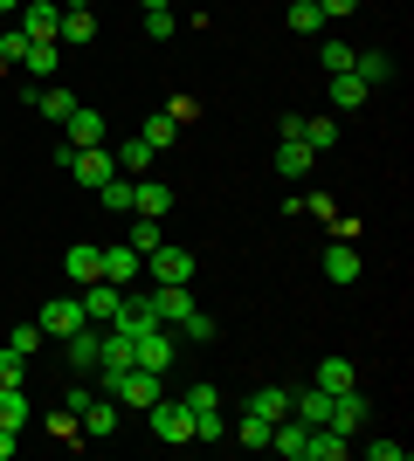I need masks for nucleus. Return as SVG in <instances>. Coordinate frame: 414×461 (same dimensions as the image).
<instances>
[{
	"mask_svg": "<svg viewBox=\"0 0 414 461\" xmlns=\"http://www.w3.org/2000/svg\"><path fill=\"white\" fill-rule=\"evenodd\" d=\"M132 358H138L145 372H159V379H166V372H173V324H152L145 338H132Z\"/></svg>",
	"mask_w": 414,
	"mask_h": 461,
	"instance_id": "obj_2",
	"label": "nucleus"
},
{
	"mask_svg": "<svg viewBox=\"0 0 414 461\" xmlns=\"http://www.w3.org/2000/svg\"><path fill=\"white\" fill-rule=\"evenodd\" d=\"M325 28V7L317 0H290V35H317Z\"/></svg>",
	"mask_w": 414,
	"mask_h": 461,
	"instance_id": "obj_33",
	"label": "nucleus"
},
{
	"mask_svg": "<svg viewBox=\"0 0 414 461\" xmlns=\"http://www.w3.org/2000/svg\"><path fill=\"white\" fill-rule=\"evenodd\" d=\"M179 400L194 406V413H207V406H221V385H187V393H179Z\"/></svg>",
	"mask_w": 414,
	"mask_h": 461,
	"instance_id": "obj_41",
	"label": "nucleus"
},
{
	"mask_svg": "<svg viewBox=\"0 0 414 461\" xmlns=\"http://www.w3.org/2000/svg\"><path fill=\"white\" fill-rule=\"evenodd\" d=\"M138 7H145V14H152V7H173V0H138Z\"/></svg>",
	"mask_w": 414,
	"mask_h": 461,
	"instance_id": "obj_48",
	"label": "nucleus"
},
{
	"mask_svg": "<svg viewBox=\"0 0 414 461\" xmlns=\"http://www.w3.org/2000/svg\"><path fill=\"white\" fill-rule=\"evenodd\" d=\"M138 276H145V255H138L132 241H118V249H104V283H118V289H132Z\"/></svg>",
	"mask_w": 414,
	"mask_h": 461,
	"instance_id": "obj_9",
	"label": "nucleus"
},
{
	"mask_svg": "<svg viewBox=\"0 0 414 461\" xmlns=\"http://www.w3.org/2000/svg\"><path fill=\"white\" fill-rule=\"evenodd\" d=\"M90 400H97V385H90V379H69V385H62V406H69V413H83Z\"/></svg>",
	"mask_w": 414,
	"mask_h": 461,
	"instance_id": "obj_38",
	"label": "nucleus"
},
{
	"mask_svg": "<svg viewBox=\"0 0 414 461\" xmlns=\"http://www.w3.org/2000/svg\"><path fill=\"white\" fill-rule=\"evenodd\" d=\"M0 427H28V393H21V385H0Z\"/></svg>",
	"mask_w": 414,
	"mask_h": 461,
	"instance_id": "obj_29",
	"label": "nucleus"
},
{
	"mask_svg": "<svg viewBox=\"0 0 414 461\" xmlns=\"http://www.w3.org/2000/svg\"><path fill=\"white\" fill-rule=\"evenodd\" d=\"M325 276H332V283H359V255H353V241H332V249H325Z\"/></svg>",
	"mask_w": 414,
	"mask_h": 461,
	"instance_id": "obj_23",
	"label": "nucleus"
},
{
	"mask_svg": "<svg viewBox=\"0 0 414 461\" xmlns=\"http://www.w3.org/2000/svg\"><path fill=\"white\" fill-rule=\"evenodd\" d=\"M62 269H69V283H77V289H83V283H97V276H104V249H90V241H77Z\"/></svg>",
	"mask_w": 414,
	"mask_h": 461,
	"instance_id": "obj_18",
	"label": "nucleus"
},
{
	"mask_svg": "<svg viewBox=\"0 0 414 461\" xmlns=\"http://www.w3.org/2000/svg\"><path fill=\"white\" fill-rule=\"evenodd\" d=\"M49 427H56V434H62V441H69V447H77V434H83V420H77V413H69V406H56V413H49Z\"/></svg>",
	"mask_w": 414,
	"mask_h": 461,
	"instance_id": "obj_42",
	"label": "nucleus"
},
{
	"mask_svg": "<svg viewBox=\"0 0 414 461\" xmlns=\"http://www.w3.org/2000/svg\"><path fill=\"white\" fill-rule=\"evenodd\" d=\"M132 200H138V179H132V173H111V179L97 186V207H104V213H132Z\"/></svg>",
	"mask_w": 414,
	"mask_h": 461,
	"instance_id": "obj_16",
	"label": "nucleus"
},
{
	"mask_svg": "<svg viewBox=\"0 0 414 461\" xmlns=\"http://www.w3.org/2000/svg\"><path fill=\"white\" fill-rule=\"evenodd\" d=\"M41 117H56V124H69V111H77V96L69 90H41V104H35Z\"/></svg>",
	"mask_w": 414,
	"mask_h": 461,
	"instance_id": "obj_36",
	"label": "nucleus"
},
{
	"mask_svg": "<svg viewBox=\"0 0 414 461\" xmlns=\"http://www.w3.org/2000/svg\"><path fill=\"white\" fill-rule=\"evenodd\" d=\"M366 455H373V461H408V447H400V441H373Z\"/></svg>",
	"mask_w": 414,
	"mask_h": 461,
	"instance_id": "obj_45",
	"label": "nucleus"
},
{
	"mask_svg": "<svg viewBox=\"0 0 414 461\" xmlns=\"http://www.w3.org/2000/svg\"><path fill=\"white\" fill-rule=\"evenodd\" d=\"M35 324H41V338H77L90 317H83V296H56V303H41Z\"/></svg>",
	"mask_w": 414,
	"mask_h": 461,
	"instance_id": "obj_3",
	"label": "nucleus"
},
{
	"mask_svg": "<svg viewBox=\"0 0 414 461\" xmlns=\"http://www.w3.org/2000/svg\"><path fill=\"white\" fill-rule=\"evenodd\" d=\"M317 7H325V14H338V21H345V14H353V7H359V0H317Z\"/></svg>",
	"mask_w": 414,
	"mask_h": 461,
	"instance_id": "obj_46",
	"label": "nucleus"
},
{
	"mask_svg": "<svg viewBox=\"0 0 414 461\" xmlns=\"http://www.w3.org/2000/svg\"><path fill=\"white\" fill-rule=\"evenodd\" d=\"M325 427H338V434H359V427H366V393H359V385L332 393V413H325Z\"/></svg>",
	"mask_w": 414,
	"mask_h": 461,
	"instance_id": "obj_8",
	"label": "nucleus"
},
{
	"mask_svg": "<svg viewBox=\"0 0 414 461\" xmlns=\"http://www.w3.org/2000/svg\"><path fill=\"white\" fill-rule=\"evenodd\" d=\"M21 372H28V358L7 345V351H0V385H21Z\"/></svg>",
	"mask_w": 414,
	"mask_h": 461,
	"instance_id": "obj_43",
	"label": "nucleus"
},
{
	"mask_svg": "<svg viewBox=\"0 0 414 461\" xmlns=\"http://www.w3.org/2000/svg\"><path fill=\"white\" fill-rule=\"evenodd\" d=\"M14 455V427H0V461Z\"/></svg>",
	"mask_w": 414,
	"mask_h": 461,
	"instance_id": "obj_47",
	"label": "nucleus"
},
{
	"mask_svg": "<svg viewBox=\"0 0 414 461\" xmlns=\"http://www.w3.org/2000/svg\"><path fill=\"white\" fill-rule=\"evenodd\" d=\"M56 41H62V49H90V41H97V14H90V7H62Z\"/></svg>",
	"mask_w": 414,
	"mask_h": 461,
	"instance_id": "obj_11",
	"label": "nucleus"
},
{
	"mask_svg": "<svg viewBox=\"0 0 414 461\" xmlns=\"http://www.w3.org/2000/svg\"><path fill=\"white\" fill-rule=\"evenodd\" d=\"M138 138H145V145H152V152H166V145H173V138H179V117H173V111H159V117H145V131H138Z\"/></svg>",
	"mask_w": 414,
	"mask_h": 461,
	"instance_id": "obj_30",
	"label": "nucleus"
},
{
	"mask_svg": "<svg viewBox=\"0 0 414 461\" xmlns=\"http://www.w3.org/2000/svg\"><path fill=\"white\" fill-rule=\"evenodd\" d=\"M28 49H35V41L21 35V28H7V35H0V77H14L21 62H28Z\"/></svg>",
	"mask_w": 414,
	"mask_h": 461,
	"instance_id": "obj_28",
	"label": "nucleus"
},
{
	"mask_svg": "<svg viewBox=\"0 0 414 461\" xmlns=\"http://www.w3.org/2000/svg\"><path fill=\"white\" fill-rule=\"evenodd\" d=\"M132 213H145V221H166V213H173V186H166V179H138Z\"/></svg>",
	"mask_w": 414,
	"mask_h": 461,
	"instance_id": "obj_14",
	"label": "nucleus"
},
{
	"mask_svg": "<svg viewBox=\"0 0 414 461\" xmlns=\"http://www.w3.org/2000/svg\"><path fill=\"white\" fill-rule=\"evenodd\" d=\"M317 62L338 77V69H353V49H345V41H325V49H317Z\"/></svg>",
	"mask_w": 414,
	"mask_h": 461,
	"instance_id": "obj_40",
	"label": "nucleus"
},
{
	"mask_svg": "<svg viewBox=\"0 0 414 461\" xmlns=\"http://www.w3.org/2000/svg\"><path fill=\"white\" fill-rule=\"evenodd\" d=\"M124 366H138V358H132V338H124V330H104V358H97V372H124Z\"/></svg>",
	"mask_w": 414,
	"mask_h": 461,
	"instance_id": "obj_26",
	"label": "nucleus"
},
{
	"mask_svg": "<svg viewBox=\"0 0 414 461\" xmlns=\"http://www.w3.org/2000/svg\"><path fill=\"white\" fill-rule=\"evenodd\" d=\"M297 138H304V145L325 158V152L338 145V117H304V124H297Z\"/></svg>",
	"mask_w": 414,
	"mask_h": 461,
	"instance_id": "obj_22",
	"label": "nucleus"
},
{
	"mask_svg": "<svg viewBox=\"0 0 414 461\" xmlns=\"http://www.w3.org/2000/svg\"><path fill=\"white\" fill-rule=\"evenodd\" d=\"M97 358H104V330L83 324L77 338H62V366L77 372V379H90V372H97Z\"/></svg>",
	"mask_w": 414,
	"mask_h": 461,
	"instance_id": "obj_5",
	"label": "nucleus"
},
{
	"mask_svg": "<svg viewBox=\"0 0 414 461\" xmlns=\"http://www.w3.org/2000/svg\"><path fill=\"white\" fill-rule=\"evenodd\" d=\"M194 441H228V420H221V406L194 413Z\"/></svg>",
	"mask_w": 414,
	"mask_h": 461,
	"instance_id": "obj_37",
	"label": "nucleus"
},
{
	"mask_svg": "<svg viewBox=\"0 0 414 461\" xmlns=\"http://www.w3.org/2000/svg\"><path fill=\"white\" fill-rule=\"evenodd\" d=\"M83 145H104V117L97 111H69V152H83Z\"/></svg>",
	"mask_w": 414,
	"mask_h": 461,
	"instance_id": "obj_21",
	"label": "nucleus"
},
{
	"mask_svg": "<svg viewBox=\"0 0 414 461\" xmlns=\"http://www.w3.org/2000/svg\"><path fill=\"white\" fill-rule=\"evenodd\" d=\"M0 14H21V0H0Z\"/></svg>",
	"mask_w": 414,
	"mask_h": 461,
	"instance_id": "obj_49",
	"label": "nucleus"
},
{
	"mask_svg": "<svg viewBox=\"0 0 414 461\" xmlns=\"http://www.w3.org/2000/svg\"><path fill=\"white\" fill-rule=\"evenodd\" d=\"M270 447H276V455H290V461H304V447H311V427L297 420V413H283V420L270 427Z\"/></svg>",
	"mask_w": 414,
	"mask_h": 461,
	"instance_id": "obj_12",
	"label": "nucleus"
},
{
	"mask_svg": "<svg viewBox=\"0 0 414 461\" xmlns=\"http://www.w3.org/2000/svg\"><path fill=\"white\" fill-rule=\"evenodd\" d=\"M311 166H317V152L304 145V138H276V173L283 179H304Z\"/></svg>",
	"mask_w": 414,
	"mask_h": 461,
	"instance_id": "obj_13",
	"label": "nucleus"
},
{
	"mask_svg": "<svg viewBox=\"0 0 414 461\" xmlns=\"http://www.w3.org/2000/svg\"><path fill=\"white\" fill-rule=\"evenodd\" d=\"M173 28H179L173 7H152V14H145V35H152V41H173Z\"/></svg>",
	"mask_w": 414,
	"mask_h": 461,
	"instance_id": "obj_39",
	"label": "nucleus"
},
{
	"mask_svg": "<svg viewBox=\"0 0 414 461\" xmlns=\"http://www.w3.org/2000/svg\"><path fill=\"white\" fill-rule=\"evenodd\" d=\"M145 420H152L159 441H173V447L194 441V406H187V400H166V393H159V400L145 406Z\"/></svg>",
	"mask_w": 414,
	"mask_h": 461,
	"instance_id": "obj_1",
	"label": "nucleus"
},
{
	"mask_svg": "<svg viewBox=\"0 0 414 461\" xmlns=\"http://www.w3.org/2000/svg\"><path fill=\"white\" fill-rule=\"evenodd\" d=\"M366 96H373V90H366V83H359L353 69H338V77H332V111H359Z\"/></svg>",
	"mask_w": 414,
	"mask_h": 461,
	"instance_id": "obj_24",
	"label": "nucleus"
},
{
	"mask_svg": "<svg viewBox=\"0 0 414 461\" xmlns=\"http://www.w3.org/2000/svg\"><path fill=\"white\" fill-rule=\"evenodd\" d=\"M111 173H118V158H111V145H83V152L69 158V179H77V186H90V193H97V186H104Z\"/></svg>",
	"mask_w": 414,
	"mask_h": 461,
	"instance_id": "obj_6",
	"label": "nucleus"
},
{
	"mask_svg": "<svg viewBox=\"0 0 414 461\" xmlns=\"http://www.w3.org/2000/svg\"><path fill=\"white\" fill-rule=\"evenodd\" d=\"M118 413H124V406H118V400H104V393H97V400L83 406L77 420H83V434H97V441H104V434H118Z\"/></svg>",
	"mask_w": 414,
	"mask_h": 461,
	"instance_id": "obj_17",
	"label": "nucleus"
},
{
	"mask_svg": "<svg viewBox=\"0 0 414 461\" xmlns=\"http://www.w3.org/2000/svg\"><path fill=\"white\" fill-rule=\"evenodd\" d=\"M118 303H124V289L118 283H83V317H90V324H111V317H118Z\"/></svg>",
	"mask_w": 414,
	"mask_h": 461,
	"instance_id": "obj_10",
	"label": "nucleus"
},
{
	"mask_svg": "<svg viewBox=\"0 0 414 461\" xmlns=\"http://www.w3.org/2000/svg\"><path fill=\"white\" fill-rule=\"evenodd\" d=\"M35 345H41V324H14V351H21V358H28Z\"/></svg>",
	"mask_w": 414,
	"mask_h": 461,
	"instance_id": "obj_44",
	"label": "nucleus"
},
{
	"mask_svg": "<svg viewBox=\"0 0 414 461\" xmlns=\"http://www.w3.org/2000/svg\"><path fill=\"white\" fill-rule=\"evenodd\" d=\"M353 77L366 83V90H380V83L394 77V56H387V49H353Z\"/></svg>",
	"mask_w": 414,
	"mask_h": 461,
	"instance_id": "obj_15",
	"label": "nucleus"
},
{
	"mask_svg": "<svg viewBox=\"0 0 414 461\" xmlns=\"http://www.w3.org/2000/svg\"><path fill=\"white\" fill-rule=\"evenodd\" d=\"M235 447H270V420H262V413H242L235 420Z\"/></svg>",
	"mask_w": 414,
	"mask_h": 461,
	"instance_id": "obj_34",
	"label": "nucleus"
},
{
	"mask_svg": "<svg viewBox=\"0 0 414 461\" xmlns=\"http://www.w3.org/2000/svg\"><path fill=\"white\" fill-rule=\"evenodd\" d=\"M345 447H353V434H338V427H311L304 461H345Z\"/></svg>",
	"mask_w": 414,
	"mask_h": 461,
	"instance_id": "obj_19",
	"label": "nucleus"
},
{
	"mask_svg": "<svg viewBox=\"0 0 414 461\" xmlns=\"http://www.w3.org/2000/svg\"><path fill=\"white\" fill-rule=\"evenodd\" d=\"M124 241H132L138 255H152L159 241H166V228H159V221H145V213H132V228H124Z\"/></svg>",
	"mask_w": 414,
	"mask_h": 461,
	"instance_id": "obj_32",
	"label": "nucleus"
},
{
	"mask_svg": "<svg viewBox=\"0 0 414 461\" xmlns=\"http://www.w3.org/2000/svg\"><path fill=\"white\" fill-rule=\"evenodd\" d=\"M62 56H69L62 41H35V49H28V62H21V69H35V77H56V69H62Z\"/></svg>",
	"mask_w": 414,
	"mask_h": 461,
	"instance_id": "obj_27",
	"label": "nucleus"
},
{
	"mask_svg": "<svg viewBox=\"0 0 414 461\" xmlns=\"http://www.w3.org/2000/svg\"><path fill=\"white\" fill-rule=\"evenodd\" d=\"M56 21H62V7H56V0H21L14 28H21L28 41H56Z\"/></svg>",
	"mask_w": 414,
	"mask_h": 461,
	"instance_id": "obj_7",
	"label": "nucleus"
},
{
	"mask_svg": "<svg viewBox=\"0 0 414 461\" xmlns=\"http://www.w3.org/2000/svg\"><path fill=\"white\" fill-rule=\"evenodd\" d=\"M111 158H118V173H145V166H152V145H145V138H124V145H118V152H111Z\"/></svg>",
	"mask_w": 414,
	"mask_h": 461,
	"instance_id": "obj_31",
	"label": "nucleus"
},
{
	"mask_svg": "<svg viewBox=\"0 0 414 461\" xmlns=\"http://www.w3.org/2000/svg\"><path fill=\"white\" fill-rule=\"evenodd\" d=\"M215 330H221V324H215V317H207V310H200V303L187 310V317H179V338H194V345H207Z\"/></svg>",
	"mask_w": 414,
	"mask_h": 461,
	"instance_id": "obj_35",
	"label": "nucleus"
},
{
	"mask_svg": "<svg viewBox=\"0 0 414 461\" xmlns=\"http://www.w3.org/2000/svg\"><path fill=\"white\" fill-rule=\"evenodd\" d=\"M145 276H152V283H194V255L173 249V241H159V249L145 255Z\"/></svg>",
	"mask_w": 414,
	"mask_h": 461,
	"instance_id": "obj_4",
	"label": "nucleus"
},
{
	"mask_svg": "<svg viewBox=\"0 0 414 461\" xmlns=\"http://www.w3.org/2000/svg\"><path fill=\"white\" fill-rule=\"evenodd\" d=\"M249 413H262V420H283V413H290V385H256V393H249Z\"/></svg>",
	"mask_w": 414,
	"mask_h": 461,
	"instance_id": "obj_20",
	"label": "nucleus"
},
{
	"mask_svg": "<svg viewBox=\"0 0 414 461\" xmlns=\"http://www.w3.org/2000/svg\"><path fill=\"white\" fill-rule=\"evenodd\" d=\"M311 385H317V393H345V385H359V372H353V358H325Z\"/></svg>",
	"mask_w": 414,
	"mask_h": 461,
	"instance_id": "obj_25",
	"label": "nucleus"
}]
</instances>
